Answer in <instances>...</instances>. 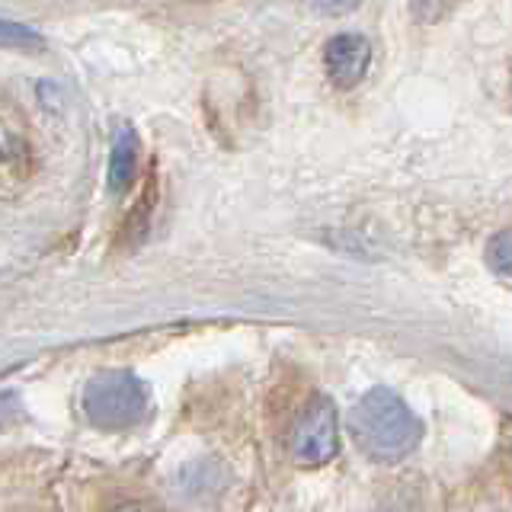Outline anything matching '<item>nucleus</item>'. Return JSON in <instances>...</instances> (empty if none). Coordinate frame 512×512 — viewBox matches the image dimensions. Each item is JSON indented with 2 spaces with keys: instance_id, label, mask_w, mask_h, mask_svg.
<instances>
[{
  "instance_id": "39448f33",
  "label": "nucleus",
  "mask_w": 512,
  "mask_h": 512,
  "mask_svg": "<svg viewBox=\"0 0 512 512\" xmlns=\"http://www.w3.org/2000/svg\"><path fill=\"white\" fill-rule=\"evenodd\" d=\"M135 173H138V135L132 125H122L116 132V141H112V151H109L106 183H109L112 196H122V192L132 189Z\"/></svg>"
},
{
  "instance_id": "20e7f679",
  "label": "nucleus",
  "mask_w": 512,
  "mask_h": 512,
  "mask_svg": "<svg viewBox=\"0 0 512 512\" xmlns=\"http://www.w3.org/2000/svg\"><path fill=\"white\" fill-rule=\"evenodd\" d=\"M324 68L336 90L359 87L368 68H372V45H368L365 36H356V32H340L324 48Z\"/></svg>"
},
{
  "instance_id": "6e6552de",
  "label": "nucleus",
  "mask_w": 512,
  "mask_h": 512,
  "mask_svg": "<svg viewBox=\"0 0 512 512\" xmlns=\"http://www.w3.org/2000/svg\"><path fill=\"white\" fill-rule=\"evenodd\" d=\"M362 4V0H314V7L320 13H327V16H343L349 10H356Z\"/></svg>"
},
{
  "instance_id": "7ed1b4c3",
  "label": "nucleus",
  "mask_w": 512,
  "mask_h": 512,
  "mask_svg": "<svg viewBox=\"0 0 512 512\" xmlns=\"http://www.w3.org/2000/svg\"><path fill=\"white\" fill-rule=\"evenodd\" d=\"M340 452V420L330 397H314L292 432V458L301 468H320Z\"/></svg>"
},
{
  "instance_id": "423d86ee",
  "label": "nucleus",
  "mask_w": 512,
  "mask_h": 512,
  "mask_svg": "<svg viewBox=\"0 0 512 512\" xmlns=\"http://www.w3.org/2000/svg\"><path fill=\"white\" fill-rule=\"evenodd\" d=\"M487 263H490V269L500 279H509L512 276V234L509 231H500L496 237H490V244H487Z\"/></svg>"
},
{
  "instance_id": "f257e3e1",
  "label": "nucleus",
  "mask_w": 512,
  "mask_h": 512,
  "mask_svg": "<svg viewBox=\"0 0 512 512\" xmlns=\"http://www.w3.org/2000/svg\"><path fill=\"white\" fill-rule=\"evenodd\" d=\"M349 436L372 461L394 464L420 445L423 423L391 388H372L349 410Z\"/></svg>"
},
{
  "instance_id": "f03ea898",
  "label": "nucleus",
  "mask_w": 512,
  "mask_h": 512,
  "mask_svg": "<svg viewBox=\"0 0 512 512\" xmlns=\"http://www.w3.org/2000/svg\"><path fill=\"white\" fill-rule=\"evenodd\" d=\"M151 407L148 384L132 372H103L87 381L84 413L96 429L119 432L138 426Z\"/></svg>"
},
{
  "instance_id": "1a4fd4ad",
  "label": "nucleus",
  "mask_w": 512,
  "mask_h": 512,
  "mask_svg": "<svg viewBox=\"0 0 512 512\" xmlns=\"http://www.w3.org/2000/svg\"><path fill=\"white\" fill-rule=\"evenodd\" d=\"M119 512H151V509H144V506H122Z\"/></svg>"
},
{
  "instance_id": "0eeeda50",
  "label": "nucleus",
  "mask_w": 512,
  "mask_h": 512,
  "mask_svg": "<svg viewBox=\"0 0 512 512\" xmlns=\"http://www.w3.org/2000/svg\"><path fill=\"white\" fill-rule=\"evenodd\" d=\"M0 45H13V48H42L45 39L36 29L16 20H0Z\"/></svg>"
}]
</instances>
